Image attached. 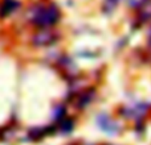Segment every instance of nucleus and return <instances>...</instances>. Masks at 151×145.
I'll use <instances>...</instances> for the list:
<instances>
[{
	"label": "nucleus",
	"mask_w": 151,
	"mask_h": 145,
	"mask_svg": "<svg viewBox=\"0 0 151 145\" xmlns=\"http://www.w3.org/2000/svg\"><path fill=\"white\" fill-rule=\"evenodd\" d=\"M98 125L104 131H106L107 133H115V132H117V124H115V123H113L109 117L104 116V115L98 117Z\"/></svg>",
	"instance_id": "4"
},
{
	"label": "nucleus",
	"mask_w": 151,
	"mask_h": 145,
	"mask_svg": "<svg viewBox=\"0 0 151 145\" xmlns=\"http://www.w3.org/2000/svg\"><path fill=\"white\" fill-rule=\"evenodd\" d=\"M72 127H73V124H72V122H70V120H64V122H63V124H61V129H63L65 133L70 132Z\"/></svg>",
	"instance_id": "6"
},
{
	"label": "nucleus",
	"mask_w": 151,
	"mask_h": 145,
	"mask_svg": "<svg viewBox=\"0 0 151 145\" xmlns=\"http://www.w3.org/2000/svg\"><path fill=\"white\" fill-rule=\"evenodd\" d=\"M19 8V1L16 0H3L1 5H0V16L1 17H7L11 13H13Z\"/></svg>",
	"instance_id": "3"
},
{
	"label": "nucleus",
	"mask_w": 151,
	"mask_h": 145,
	"mask_svg": "<svg viewBox=\"0 0 151 145\" xmlns=\"http://www.w3.org/2000/svg\"><path fill=\"white\" fill-rule=\"evenodd\" d=\"M55 40H56V34L44 28L42 31L37 32L35 34L33 38H32V42L36 46H47V45H50L52 42H55Z\"/></svg>",
	"instance_id": "2"
},
{
	"label": "nucleus",
	"mask_w": 151,
	"mask_h": 145,
	"mask_svg": "<svg viewBox=\"0 0 151 145\" xmlns=\"http://www.w3.org/2000/svg\"><path fill=\"white\" fill-rule=\"evenodd\" d=\"M118 1H119V0H105L104 11H105V12H107V13H110L111 11H114L115 7H117Z\"/></svg>",
	"instance_id": "5"
},
{
	"label": "nucleus",
	"mask_w": 151,
	"mask_h": 145,
	"mask_svg": "<svg viewBox=\"0 0 151 145\" xmlns=\"http://www.w3.org/2000/svg\"><path fill=\"white\" fill-rule=\"evenodd\" d=\"M60 20V11L55 4H50L48 7H41L35 9L32 15V23L39 28H49L53 26Z\"/></svg>",
	"instance_id": "1"
}]
</instances>
